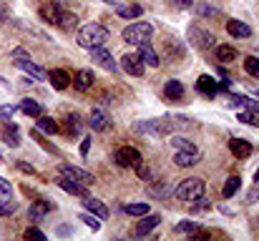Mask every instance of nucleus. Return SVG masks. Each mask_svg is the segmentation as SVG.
Segmentation results:
<instances>
[{"label": "nucleus", "instance_id": "nucleus-29", "mask_svg": "<svg viewBox=\"0 0 259 241\" xmlns=\"http://www.w3.org/2000/svg\"><path fill=\"white\" fill-rule=\"evenodd\" d=\"M58 28H63V30H73V28H78V18L73 15V13H61V20H58Z\"/></svg>", "mask_w": 259, "mask_h": 241}, {"label": "nucleus", "instance_id": "nucleus-25", "mask_svg": "<svg viewBox=\"0 0 259 241\" xmlns=\"http://www.w3.org/2000/svg\"><path fill=\"white\" fill-rule=\"evenodd\" d=\"M35 128H38V131H43V133H51V136H53V133L58 131V123H56L51 116H43V113H40V116H38V121H35Z\"/></svg>", "mask_w": 259, "mask_h": 241}, {"label": "nucleus", "instance_id": "nucleus-27", "mask_svg": "<svg viewBox=\"0 0 259 241\" xmlns=\"http://www.w3.org/2000/svg\"><path fill=\"white\" fill-rule=\"evenodd\" d=\"M217 61H222V63H232L234 58H237V48L234 45H217Z\"/></svg>", "mask_w": 259, "mask_h": 241}, {"label": "nucleus", "instance_id": "nucleus-20", "mask_svg": "<svg viewBox=\"0 0 259 241\" xmlns=\"http://www.w3.org/2000/svg\"><path fill=\"white\" fill-rule=\"evenodd\" d=\"M116 13L118 18H126V20H134V18H141L144 8L139 3H131V5H116Z\"/></svg>", "mask_w": 259, "mask_h": 241}, {"label": "nucleus", "instance_id": "nucleus-4", "mask_svg": "<svg viewBox=\"0 0 259 241\" xmlns=\"http://www.w3.org/2000/svg\"><path fill=\"white\" fill-rule=\"evenodd\" d=\"M13 63H15L18 68H23L30 78H35V80L46 78V71L30 61V56H28V51H25V48H15V51H13Z\"/></svg>", "mask_w": 259, "mask_h": 241}, {"label": "nucleus", "instance_id": "nucleus-44", "mask_svg": "<svg viewBox=\"0 0 259 241\" xmlns=\"http://www.w3.org/2000/svg\"><path fill=\"white\" fill-rule=\"evenodd\" d=\"M13 191V186H10V181H5L3 176H0V196H8Z\"/></svg>", "mask_w": 259, "mask_h": 241}, {"label": "nucleus", "instance_id": "nucleus-19", "mask_svg": "<svg viewBox=\"0 0 259 241\" xmlns=\"http://www.w3.org/2000/svg\"><path fill=\"white\" fill-rule=\"evenodd\" d=\"M48 78H51V85H53L56 90H66V88L71 85V76H68L66 71H61V68L51 71V73H48Z\"/></svg>", "mask_w": 259, "mask_h": 241}, {"label": "nucleus", "instance_id": "nucleus-39", "mask_svg": "<svg viewBox=\"0 0 259 241\" xmlns=\"http://www.w3.org/2000/svg\"><path fill=\"white\" fill-rule=\"evenodd\" d=\"M239 121L247 126H259V116H254V113H239Z\"/></svg>", "mask_w": 259, "mask_h": 241}, {"label": "nucleus", "instance_id": "nucleus-40", "mask_svg": "<svg viewBox=\"0 0 259 241\" xmlns=\"http://www.w3.org/2000/svg\"><path fill=\"white\" fill-rule=\"evenodd\" d=\"M25 239H38V241H46V234H43L40 229H35V226H30V229L25 231Z\"/></svg>", "mask_w": 259, "mask_h": 241}, {"label": "nucleus", "instance_id": "nucleus-41", "mask_svg": "<svg viewBox=\"0 0 259 241\" xmlns=\"http://www.w3.org/2000/svg\"><path fill=\"white\" fill-rule=\"evenodd\" d=\"M15 113H18L15 106H0V118H13Z\"/></svg>", "mask_w": 259, "mask_h": 241}, {"label": "nucleus", "instance_id": "nucleus-26", "mask_svg": "<svg viewBox=\"0 0 259 241\" xmlns=\"http://www.w3.org/2000/svg\"><path fill=\"white\" fill-rule=\"evenodd\" d=\"M196 88H199L201 93H206V95H214V93L219 90L217 80L211 78V76H199V80H196Z\"/></svg>", "mask_w": 259, "mask_h": 241}, {"label": "nucleus", "instance_id": "nucleus-28", "mask_svg": "<svg viewBox=\"0 0 259 241\" xmlns=\"http://www.w3.org/2000/svg\"><path fill=\"white\" fill-rule=\"evenodd\" d=\"M239 188H242V178H239V176H229L227 183H224V188H222V196H224V199H232Z\"/></svg>", "mask_w": 259, "mask_h": 241}, {"label": "nucleus", "instance_id": "nucleus-31", "mask_svg": "<svg viewBox=\"0 0 259 241\" xmlns=\"http://www.w3.org/2000/svg\"><path fill=\"white\" fill-rule=\"evenodd\" d=\"M66 128H68V133H81V128H83L81 116L78 113H68L66 116Z\"/></svg>", "mask_w": 259, "mask_h": 241}, {"label": "nucleus", "instance_id": "nucleus-46", "mask_svg": "<svg viewBox=\"0 0 259 241\" xmlns=\"http://www.w3.org/2000/svg\"><path fill=\"white\" fill-rule=\"evenodd\" d=\"M18 168H20V171H25V173H35V168H33V166H28V163H23V161L18 163Z\"/></svg>", "mask_w": 259, "mask_h": 241}, {"label": "nucleus", "instance_id": "nucleus-32", "mask_svg": "<svg viewBox=\"0 0 259 241\" xmlns=\"http://www.w3.org/2000/svg\"><path fill=\"white\" fill-rule=\"evenodd\" d=\"M196 229H199V221H179L176 226H174V234H196Z\"/></svg>", "mask_w": 259, "mask_h": 241}, {"label": "nucleus", "instance_id": "nucleus-10", "mask_svg": "<svg viewBox=\"0 0 259 241\" xmlns=\"http://www.w3.org/2000/svg\"><path fill=\"white\" fill-rule=\"evenodd\" d=\"M159 224H161V214H151V211H149V214H144V221H139V224H136L134 236H139V239H141V236H149Z\"/></svg>", "mask_w": 259, "mask_h": 241}, {"label": "nucleus", "instance_id": "nucleus-14", "mask_svg": "<svg viewBox=\"0 0 259 241\" xmlns=\"http://www.w3.org/2000/svg\"><path fill=\"white\" fill-rule=\"evenodd\" d=\"M83 206H86V211L96 214V216H98L101 221H106V219H108V206H106L103 201H98V199H93V196H86Z\"/></svg>", "mask_w": 259, "mask_h": 241}, {"label": "nucleus", "instance_id": "nucleus-21", "mask_svg": "<svg viewBox=\"0 0 259 241\" xmlns=\"http://www.w3.org/2000/svg\"><path fill=\"white\" fill-rule=\"evenodd\" d=\"M139 58L144 61V66H151V68H156L159 66V53L146 43V45H139Z\"/></svg>", "mask_w": 259, "mask_h": 241}, {"label": "nucleus", "instance_id": "nucleus-13", "mask_svg": "<svg viewBox=\"0 0 259 241\" xmlns=\"http://www.w3.org/2000/svg\"><path fill=\"white\" fill-rule=\"evenodd\" d=\"M229 151H232L237 159H249L254 149H252V143L244 141V138H232V141H229Z\"/></svg>", "mask_w": 259, "mask_h": 241}, {"label": "nucleus", "instance_id": "nucleus-11", "mask_svg": "<svg viewBox=\"0 0 259 241\" xmlns=\"http://www.w3.org/2000/svg\"><path fill=\"white\" fill-rule=\"evenodd\" d=\"M88 126L93 131H106L111 126V118L103 108H91V116H88Z\"/></svg>", "mask_w": 259, "mask_h": 241}, {"label": "nucleus", "instance_id": "nucleus-49", "mask_svg": "<svg viewBox=\"0 0 259 241\" xmlns=\"http://www.w3.org/2000/svg\"><path fill=\"white\" fill-rule=\"evenodd\" d=\"M254 183H259V168H257V173H254Z\"/></svg>", "mask_w": 259, "mask_h": 241}, {"label": "nucleus", "instance_id": "nucleus-36", "mask_svg": "<svg viewBox=\"0 0 259 241\" xmlns=\"http://www.w3.org/2000/svg\"><path fill=\"white\" fill-rule=\"evenodd\" d=\"M78 219H81V221L86 224L88 229H93V231H98V229H101V219H98L96 214H91V211H88V214H81Z\"/></svg>", "mask_w": 259, "mask_h": 241}, {"label": "nucleus", "instance_id": "nucleus-1", "mask_svg": "<svg viewBox=\"0 0 259 241\" xmlns=\"http://www.w3.org/2000/svg\"><path fill=\"white\" fill-rule=\"evenodd\" d=\"M108 40V30L103 28V25H98V23H88L83 25L81 30H78V35H76V43L81 45V48H96V45H103Z\"/></svg>", "mask_w": 259, "mask_h": 241}, {"label": "nucleus", "instance_id": "nucleus-33", "mask_svg": "<svg viewBox=\"0 0 259 241\" xmlns=\"http://www.w3.org/2000/svg\"><path fill=\"white\" fill-rule=\"evenodd\" d=\"M171 146L176 149V151H199V149H196V146H194L189 138H184V136H174V138H171Z\"/></svg>", "mask_w": 259, "mask_h": 241}, {"label": "nucleus", "instance_id": "nucleus-45", "mask_svg": "<svg viewBox=\"0 0 259 241\" xmlns=\"http://www.w3.org/2000/svg\"><path fill=\"white\" fill-rule=\"evenodd\" d=\"M91 141H93L91 136H86V138L81 141V156H88V151H91Z\"/></svg>", "mask_w": 259, "mask_h": 241}, {"label": "nucleus", "instance_id": "nucleus-7", "mask_svg": "<svg viewBox=\"0 0 259 241\" xmlns=\"http://www.w3.org/2000/svg\"><path fill=\"white\" fill-rule=\"evenodd\" d=\"M189 40H191V45H196V48H201V51H206V48H211L214 45V35L209 33V30H204L201 25H191L189 28Z\"/></svg>", "mask_w": 259, "mask_h": 241}, {"label": "nucleus", "instance_id": "nucleus-30", "mask_svg": "<svg viewBox=\"0 0 259 241\" xmlns=\"http://www.w3.org/2000/svg\"><path fill=\"white\" fill-rule=\"evenodd\" d=\"M3 141H5V146H13V149H15V146H20V133H18V128H15L13 123H10V126H8V131L3 133Z\"/></svg>", "mask_w": 259, "mask_h": 241}, {"label": "nucleus", "instance_id": "nucleus-3", "mask_svg": "<svg viewBox=\"0 0 259 241\" xmlns=\"http://www.w3.org/2000/svg\"><path fill=\"white\" fill-rule=\"evenodd\" d=\"M174 196L179 201H199V196H204V181L201 178H184L174 188Z\"/></svg>", "mask_w": 259, "mask_h": 241}, {"label": "nucleus", "instance_id": "nucleus-50", "mask_svg": "<svg viewBox=\"0 0 259 241\" xmlns=\"http://www.w3.org/2000/svg\"><path fill=\"white\" fill-rule=\"evenodd\" d=\"M254 93H257V95H259V88H257V90H254Z\"/></svg>", "mask_w": 259, "mask_h": 241}, {"label": "nucleus", "instance_id": "nucleus-24", "mask_svg": "<svg viewBox=\"0 0 259 241\" xmlns=\"http://www.w3.org/2000/svg\"><path fill=\"white\" fill-rule=\"evenodd\" d=\"M164 95H166L169 101L184 98V85H181V80H169V83L164 85Z\"/></svg>", "mask_w": 259, "mask_h": 241}, {"label": "nucleus", "instance_id": "nucleus-5", "mask_svg": "<svg viewBox=\"0 0 259 241\" xmlns=\"http://www.w3.org/2000/svg\"><path fill=\"white\" fill-rule=\"evenodd\" d=\"M91 61H93L96 66H101L103 71H108V73H118V63L113 61V56H111L103 45L91 48Z\"/></svg>", "mask_w": 259, "mask_h": 241}, {"label": "nucleus", "instance_id": "nucleus-34", "mask_svg": "<svg viewBox=\"0 0 259 241\" xmlns=\"http://www.w3.org/2000/svg\"><path fill=\"white\" fill-rule=\"evenodd\" d=\"M244 71H247L252 78H259V58L257 56H247V58H244Z\"/></svg>", "mask_w": 259, "mask_h": 241}, {"label": "nucleus", "instance_id": "nucleus-18", "mask_svg": "<svg viewBox=\"0 0 259 241\" xmlns=\"http://www.w3.org/2000/svg\"><path fill=\"white\" fill-rule=\"evenodd\" d=\"M199 159H201V154H199V151H176V154H174L176 166H181V168H189V166L199 163Z\"/></svg>", "mask_w": 259, "mask_h": 241}, {"label": "nucleus", "instance_id": "nucleus-35", "mask_svg": "<svg viewBox=\"0 0 259 241\" xmlns=\"http://www.w3.org/2000/svg\"><path fill=\"white\" fill-rule=\"evenodd\" d=\"M123 211L131 214V216H144V214H149L151 209H149V204H128V206H123Z\"/></svg>", "mask_w": 259, "mask_h": 241}, {"label": "nucleus", "instance_id": "nucleus-9", "mask_svg": "<svg viewBox=\"0 0 259 241\" xmlns=\"http://www.w3.org/2000/svg\"><path fill=\"white\" fill-rule=\"evenodd\" d=\"M121 68L128 73V76H144V71H146V66H144V61L139 58V53H126L123 58H121Z\"/></svg>", "mask_w": 259, "mask_h": 241}, {"label": "nucleus", "instance_id": "nucleus-48", "mask_svg": "<svg viewBox=\"0 0 259 241\" xmlns=\"http://www.w3.org/2000/svg\"><path fill=\"white\" fill-rule=\"evenodd\" d=\"M103 3H108V5H121V0H103Z\"/></svg>", "mask_w": 259, "mask_h": 241}, {"label": "nucleus", "instance_id": "nucleus-38", "mask_svg": "<svg viewBox=\"0 0 259 241\" xmlns=\"http://www.w3.org/2000/svg\"><path fill=\"white\" fill-rule=\"evenodd\" d=\"M13 211H18V201H10V199H8V201L0 204V216H10Z\"/></svg>", "mask_w": 259, "mask_h": 241}, {"label": "nucleus", "instance_id": "nucleus-6", "mask_svg": "<svg viewBox=\"0 0 259 241\" xmlns=\"http://www.w3.org/2000/svg\"><path fill=\"white\" fill-rule=\"evenodd\" d=\"M58 173L66 176V178H71V181H78V183H83V186H91V183L96 181L93 173H88V171L78 168V166H71V163H61V166H58Z\"/></svg>", "mask_w": 259, "mask_h": 241}, {"label": "nucleus", "instance_id": "nucleus-47", "mask_svg": "<svg viewBox=\"0 0 259 241\" xmlns=\"http://www.w3.org/2000/svg\"><path fill=\"white\" fill-rule=\"evenodd\" d=\"M254 199H259V188H257V191H252V196H249V201H254Z\"/></svg>", "mask_w": 259, "mask_h": 241}, {"label": "nucleus", "instance_id": "nucleus-16", "mask_svg": "<svg viewBox=\"0 0 259 241\" xmlns=\"http://www.w3.org/2000/svg\"><path fill=\"white\" fill-rule=\"evenodd\" d=\"M227 33L232 38H249L252 35V28L242 20H227Z\"/></svg>", "mask_w": 259, "mask_h": 241}, {"label": "nucleus", "instance_id": "nucleus-22", "mask_svg": "<svg viewBox=\"0 0 259 241\" xmlns=\"http://www.w3.org/2000/svg\"><path fill=\"white\" fill-rule=\"evenodd\" d=\"M18 108H20L25 116H30V118H38V116L43 113V106H40L38 101H33V98H23Z\"/></svg>", "mask_w": 259, "mask_h": 241}, {"label": "nucleus", "instance_id": "nucleus-15", "mask_svg": "<svg viewBox=\"0 0 259 241\" xmlns=\"http://www.w3.org/2000/svg\"><path fill=\"white\" fill-rule=\"evenodd\" d=\"M58 186H61L66 194L83 196V199L88 196V191H86V186H83V183H78V181H71V178H66V176H61V178H58Z\"/></svg>", "mask_w": 259, "mask_h": 241}, {"label": "nucleus", "instance_id": "nucleus-12", "mask_svg": "<svg viewBox=\"0 0 259 241\" xmlns=\"http://www.w3.org/2000/svg\"><path fill=\"white\" fill-rule=\"evenodd\" d=\"M61 13H63V8H61V5H56V3H46V5L38 10V15H40L46 23H53V25H58Z\"/></svg>", "mask_w": 259, "mask_h": 241}, {"label": "nucleus", "instance_id": "nucleus-2", "mask_svg": "<svg viewBox=\"0 0 259 241\" xmlns=\"http://www.w3.org/2000/svg\"><path fill=\"white\" fill-rule=\"evenodd\" d=\"M121 38H123L126 43H131V45H146V43H151V38H154V25L146 23V20L131 23V25L123 28Z\"/></svg>", "mask_w": 259, "mask_h": 241}, {"label": "nucleus", "instance_id": "nucleus-23", "mask_svg": "<svg viewBox=\"0 0 259 241\" xmlns=\"http://www.w3.org/2000/svg\"><path fill=\"white\" fill-rule=\"evenodd\" d=\"M93 80H96V76H93L91 71H76V76H73V85H76L78 90H88V88L93 85Z\"/></svg>", "mask_w": 259, "mask_h": 241}, {"label": "nucleus", "instance_id": "nucleus-42", "mask_svg": "<svg viewBox=\"0 0 259 241\" xmlns=\"http://www.w3.org/2000/svg\"><path fill=\"white\" fill-rule=\"evenodd\" d=\"M166 194H171V191L164 186H149V196H166Z\"/></svg>", "mask_w": 259, "mask_h": 241}, {"label": "nucleus", "instance_id": "nucleus-17", "mask_svg": "<svg viewBox=\"0 0 259 241\" xmlns=\"http://www.w3.org/2000/svg\"><path fill=\"white\" fill-rule=\"evenodd\" d=\"M51 209H56V204H51V201H33V206H30V219H33V224H38Z\"/></svg>", "mask_w": 259, "mask_h": 241}, {"label": "nucleus", "instance_id": "nucleus-43", "mask_svg": "<svg viewBox=\"0 0 259 241\" xmlns=\"http://www.w3.org/2000/svg\"><path fill=\"white\" fill-rule=\"evenodd\" d=\"M169 5L176 10H186V8H191V0H169Z\"/></svg>", "mask_w": 259, "mask_h": 241}, {"label": "nucleus", "instance_id": "nucleus-8", "mask_svg": "<svg viewBox=\"0 0 259 241\" xmlns=\"http://www.w3.org/2000/svg\"><path fill=\"white\" fill-rule=\"evenodd\" d=\"M113 161L121 166V168H128V166H136L141 161V151L134 149V146H121L116 154H113Z\"/></svg>", "mask_w": 259, "mask_h": 241}, {"label": "nucleus", "instance_id": "nucleus-37", "mask_svg": "<svg viewBox=\"0 0 259 241\" xmlns=\"http://www.w3.org/2000/svg\"><path fill=\"white\" fill-rule=\"evenodd\" d=\"M194 10H196L201 18H211V15H217V8H211V5H206V3H199Z\"/></svg>", "mask_w": 259, "mask_h": 241}]
</instances>
